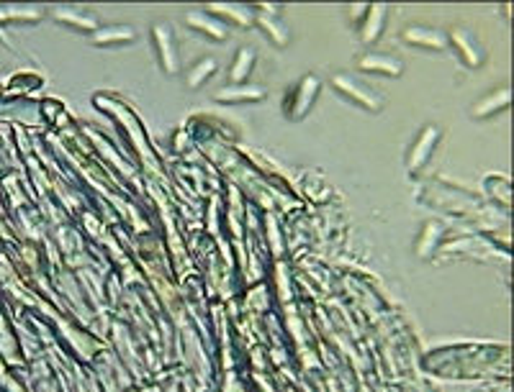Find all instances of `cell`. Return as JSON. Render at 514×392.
<instances>
[{
	"instance_id": "cell-1",
	"label": "cell",
	"mask_w": 514,
	"mask_h": 392,
	"mask_svg": "<svg viewBox=\"0 0 514 392\" xmlns=\"http://www.w3.org/2000/svg\"><path fill=\"white\" fill-rule=\"evenodd\" d=\"M329 88L355 108L366 110V113H381L386 108V95L373 88V82L363 79L353 72H335L329 78Z\"/></svg>"
},
{
	"instance_id": "cell-2",
	"label": "cell",
	"mask_w": 514,
	"mask_h": 392,
	"mask_svg": "<svg viewBox=\"0 0 514 392\" xmlns=\"http://www.w3.org/2000/svg\"><path fill=\"white\" fill-rule=\"evenodd\" d=\"M321 95V78L319 75H314V72H306L301 78L296 79L293 85H290L286 95H283V116L289 118L290 124H301L306 116L314 110L317 106V100H319Z\"/></svg>"
},
{
	"instance_id": "cell-3",
	"label": "cell",
	"mask_w": 514,
	"mask_h": 392,
	"mask_svg": "<svg viewBox=\"0 0 514 392\" xmlns=\"http://www.w3.org/2000/svg\"><path fill=\"white\" fill-rule=\"evenodd\" d=\"M443 142V128L437 124H424L414 134V139L409 142L406 152H404V164H406V173L412 177H419L424 173V167L433 162L437 146Z\"/></svg>"
},
{
	"instance_id": "cell-4",
	"label": "cell",
	"mask_w": 514,
	"mask_h": 392,
	"mask_svg": "<svg viewBox=\"0 0 514 392\" xmlns=\"http://www.w3.org/2000/svg\"><path fill=\"white\" fill-rule=\"evenodd\" d=\"M149 42H152V51L160 67L162 75L176 78L183 72V62H180V49L176 44V33L170 29L167 21H155L149 26Z\"/></svg>"
},
{
	"instance_id": "cell-5",
	"label": "cell",
	"mask_w": 514,
	"mask_h": 392,
	"mask_svg": "<svg viewBox=\"0 0 514 392\" xmlns=\"http://www.w3.org/2000/svg\"><path fill=\"white\" fill-rule=\"evenodd\" d=\"M448 49L466 70H481L486 60H489V51L481 44L479 33L471 32L463 23L452 26L448 32Z\"/></svg>"
},
{
	"instance_id": "cell-6",
	"label": "cell",
	"mask_w": 514,
	"mask_h": 392,
	"mask_svg": "<svg viewBox=\"0 0 514 392\" xmlns=\"http://www.w3.org/2000/svg\"><path fill=\"white\" fill-rule=\"evenodd\" d=\"M355 70L360 75H378V78L399 79L406 72V64L399 54L391 51H378V49H366L355 57Z\"/></svg>"
},
{
	"instance_id": "cell-7",
	"label": "cell",
	"mask_w": 514,
	"mask_h": 392,
	"mask_svg": "<svg viewBox=\"0 0 514 392\" xmlns=\"http://www.w3.org/2000/svg\"><path fill=\"white\" fill-rule=\"evenodd\" d=\"M402 42L409 47L422 49V51H448V32L440 26H427V23H409L402 29Z\"/></svg>"
},
{
	"instance_id": "cell-8",
	"label": "cell",
	"mask_w": 514,
	"mask_h": 392,
	"mask_svg": "<svg viewBox=\"0 0 514 392\" xmlns=\"http://www.w3.org/2000/svg\"><path fill=\"white\" fill-rule=\"evenodd\" d=\"M509 106H512V88L499 85L494 90L481 95L479 100H473V106L468 108V116L473 121H491V118L501 116L504 110H509Z\"/></svg>"
},
{
	"instance_id": "cell-9",
	"label": "cell",
	"mask_w": 514,
	"mask_h": 392,
	"mask_svg": "<svg viewBox=\"0 0 514 392\" xmlns=\"http://www.w3.org/2000/svg\"><path fill=\"white\" fill-rule=\"evenodd\" d=\"M186 26L191 32L201 33L204 39H209L214 44H224L226 39L232 36L229 26H226L222 18H216L214 14H209L206 8H191L186 11Z\"/></svg>"
},
{
	"instance_id": "cell-10",
	"label": "cell",
	"mask_w": 514,
	"mask_h": 392,
	"mask_svg": "<svg viewBox=\"0 0 514 392\" xmlns=\"http://www.w3.org/2000/svg\"><path fill=\"white\" fill-rule=\"evenodd\" d=\"M139 42V32L131 23H106L96 33H90V44L98 49L131 47Z\"/></svg>"
},
{
	"instance_id": "cell-11",
	"label": "cell",
	"mask_w": 514,
	"mask_h": 392,
	"mask_svg": "<svg viewBox=\"0 0 514 392\" xmlns=\"http://www.w3.org/2000/svg\"><path fill=\"white\" fill-rule=\"evenodd\" d=\"M268 98V88L244 82V85H226L222 90L214 93V100L222 106H257Z\"/></svg>"
},
{
	"instance_id": "cell-12",
	"label": "cell",
	"mask_w": 514,
	"mask_h": 392,
	"mask_svg": "<svg viewBox=\"0 0 514 392\" xmlns=\"http://www.w3.org/2000/svg\"><path fill=\"white\" fill-rule=\"evenodd\" d=\"M388 11H391V8H388L386 3H370L368 11H366V16L360 18V23L355 26L357 39H360L363 44H368L370 49H373V44L384 36Z\"/></svg>"
},
{
	"instance_id": "cell-13",
	"label": "cell",
	"mask_w": 514,
	"mask_h": 392,
	"mask_svg": "<svg viewBox=\"0 0 514 392\" xmlns=\"http://www.w3.org/2000/svg\"><path fill=\"white\" fill-rule=\"evenodd\" d=\"M49 16L54 18L60 26L64 29H72V32L78 33H96L103 23H100V18L96 14H90V11H81V8H52L49 11Z\"/></svg>"
},
{
	"instance_id": "cell-14",
	"label": "cell",
	"mask_w": 514,
	"mask_h": 392,
	"mask_svg": "<svg viewBox=\"0 0 514 392\" xmlns=\"http://www.w3.org/2000/svg\"><path fill=\"white\" fill-rule=\"evenodd\" d=\"M209 14L222 18L226 26H237V29H252L255 26V11L252 5H240V3H211L206 8Z\"/></svg>"
},
{
	"instance_id": "cell-15",
	"label": "cell",
	"mask_w": 514,
	"mask_h": 392,
	"mask_svg": "<svg viewBox=\"0 0 514 392\" xmlns=\"http://www.w3.org/2000/svg\"><path fill=\"white\" fill-rule=\"evenodd\" d=\"M216 72H219V60H216L214 54H204V57L193 60L180 75H183V85H186L188 90H198V88H204Z\"/></svg>"
},
{
	"instance_id": "cell-16",
	"label": "cell",
	"mask_w": 514,
	"mask_h": 392,
	"mask_svg": "<svg viewBox=\"0 0 514 392\" xmlns=\"http://www.w3.org/2000/svg\"><path fill=\"white\" fill-rule=\"evenodd\" d=\"M255 26L262 32V36L278 49H286L290 47V39H293V33H290V26L289 21L283 16H268V14H255Z\"/></svg>"
},
{
	"instance_id": "cell-17",
	"label": "cell",
	"mask_w": 514,
	"mask_h": 392,
	"mask_svg": "<svg viewBox=\"0 0 514 392\" xmlns=\"http://www.w3.org/2000/svg\"><path fill=\"white\" fill-rule=\"evenodd\" d=\"M255 62H257V51L252 47H240L234 51L232 57V64L226 70V79L229 85H244L250 82V75L255 72Z\"/></svg>"
}]
</instances>
